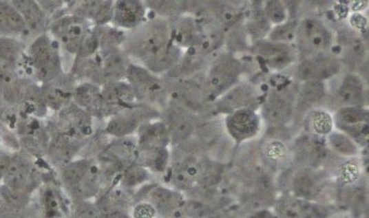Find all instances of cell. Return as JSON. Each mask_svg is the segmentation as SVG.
Here are the masks:
<instances>
[{
    "instance_id": "cell-1",
    "label": "cell",
    "mask_w": 369,
    "mask_h": 218,
    "mask_svg": "<svg viewBox=\"0 0 369 218\" xmlns=\"http://www.w3.org/2000/svg\"><path fill=\"white\" fill-rule=\"evenodd\" d=\"M171 41L170 22L155 17L132 30L123 45L128 56L143 63Z\"/></svg>"
},
{
    "instance_id": "cell-2",
    "label": "cell",
    "mask_w": 369,
    "mask_h": 218,
    "mask_svg": "<svg viewBox=\"0 0 369 218\" xmlns=\"http://www.w3.org/2000/svg\"><path fill=\"white\" fill-rule=\"evenodd\" d=\"M158 117L160 114L156 109L137 104L112 116L106 124L105 132L117 138H125Z\"/></svg>"
},
{
    "instance_id": "cell-3",
    "label": "cell",
    "mask_w": 369,
    "mask_h": 218,
    "mask_svg": "<svg viewBox=\"0 0 369 218\" xmlns=\"http://www.w3.org/2000/svg\"><path fill=\"white\" fill-rule=\"evenodd\" d=\"M126 79L133 88L137 100L150 103L162 100L165 85L158 75L144 67L130 64Z\"/></svg>"
},
{
    "instance_id": "cell-4",
    "label": "cell",
    "mask_w": 369,
    "mask_h": 218,
    "mask_svg": "<svg viewBox=\"0 0 369 218\" xmlns=\"http://www.w3.org/2000/svg\"><path fill=\"white\" fill-rule=\"evenodd\" d=\"M92 28L89 21L73 14L57 21L54 30L68 52L78 54Z\"/></svg>"
},
{
    "instance_id": "cell-5",
    "label": "cell",
    "mask_w": 369,
    "mask_h": 218,
    "mask_svg": "<svg viewBox=\"0 0 369 218\" xmlns=\"http://www.w3.org/2000/svg\"><path fill=\"white\" fill-rule=\"evenodd\" d=\"M94 167L87 160L67 163L61 173V179L66 188L76 197L87 195L96 183Z\"/></svg>"
},
{
    "instance_id": "cell-6",
    "label": "cell",
    "mask_w": 369,
    "mask_h": 218,
    "mask_svg": "<svg viewBox=\"0 0 369 218\" xmlns=\"http://www.w3.org/2000/svg\"><path fill=\"white\" fill-rule=\"evenodd\" d=\"M30 58L38 76L43 81L53 80L60 72L59 53L52 42L45 36L34 43Z\"/></svg>"
},
{
    "instance_id": "cell-7",
    "label": "cell",
    "mask_w": 369,
    "mask_h": 218,
    "mask_svg": "<svg viewBox=\"0 0 369 218\" xmlns=\"http://www.w3.org/2000/svg\"><path fill=\"white\" fill-rule=\"evenodd\" d=\"M171 39L180 49L196 50L204 38L202 27L196 17L180 15L170 21Z\"/></svg>"
},
{
    "instance_id": "cell-8",
    "label": "cell",
    "mask_w": 369,
    "mask_h": 218,
    "mask_svg": "<svg viewBox=\"0 0 369 218\" xmlns=\"http://www.w3.org/2000/svg\"><path fill=\"white\" fill-rule=\"evenodd\" d=\"M162 122L170 135L171 142L175 144L188 141L194 131L191 110L178 104L167 109Z\"/></svg>"
},
{
    "instance_id": "cell-9",
    "label": "cell",
    "mask_w": 369,
    "mask_h": 218,
    "mask_svg": "<svg viewBox=\"0 0 369 218\" xmlns=\"http://www.w3.org/2000/svg\"><path fill=\"white\" fill-rule=\"evenodd\" d=\"M101 95L109 116H113L138 104L133 88L124 80L102 85Z\"/></svg>"
},
{
    "instance_id": "cell-10",
    "label": "cell",
    "mask_w": 369,
    "mask_h": 218,
    "mask_svg": "<svg viewBox=\"0 0 369 218\" xmlns=\"http://www.w3.org/2000/svg\"><path fill=\"white\" fill-rule=\"evenodd\" d=\"M147 9L141 1L114 2L112 22L118 28L132 30L147 21Z\"/></svg>"
},
{
    "instance_id": "cell-11",
    "label": "cell",
    "mask_w": 369,
    "mask_h": 218,
    "mask_svg": "<svg viewBox=\"0 0 369 218\" xmlns=\"http://www.w3.org/2000/svg\"><path fill=\"white\" fill-rule=\"evenodd\" d=\"M39 206L43 218H65L67 213L64 195L52 183L45 184L40 189Z\"/></svg>"
},
{
    "instance_id": "cell-12",
    "label": "cell",
    "mask_w": 369,
    "mask_h": 218,
    "mask_svg": "<svg viewBox=\"0 0 369 218\" xmlns=\"http://www.w3.org/2000/svg\"><path fill=\"white\" fill-rule=\"evenodd\" d=\"M78 104L91 116L107 117L105 106L101 95V87L92 83L81 85L74 91Z\"/></svg>"
},
{
    "instance_id": "cell-13",
    "label": "cell",
    "mask_w": 369,
    "mask_h": 218,
    "mask_svg": "<svg viewBox=\"0 0 369 218\" xmlns=\"http://www.w3.org/2000/svg\"><path fill=\"white\" fill-rule=\"evenodd\" d=\"M138 131V146L145 152L166 148L171 142L170 135L162 121L149 122Z\"/></svg>"
},
{
    "instance_id": "cell-14",
    "label": "cell",
    "mask_w": 369,
    "mask_h": 218,
    "mask_svg": "<svg viewBox=\"0 0 369 218\" xmlns=\"http://www.w3.org/2000/svg\"><path fill=\"white\" fill-rule=\"evenodd\" d=\"M74 6V15L96 25H105L112 21L114 2L82 1Z\"/></svg>"
},
{
    "instance_id": "cell-15",
    "label": "cell",
    "mask_w": 369,
    "mask_h": 218,
    "mask_svg": "<svg viewBox=\"0 0 369 218\" xmlns=\"http://www.w3.org/2000/svg\"><path fill=\"white\" fill-rule=\"evenodd\" d=\"M304 45L313 50H325L330 43L329 34L318 22L309 21L302 28Z\"/></svg>"
},
{
    "instance_id": "cell-16",
    "label": "cell",
    "mask_w": 369,
    "mask_h": 218,
    "mask_svg": "<svg viewBox=\"0 0 369 218\" xmlns=\"http://www.w3.org/2000/svg\"><path fill=\"white\" fill-rule=\"evenodd\" d=\"M26 24L19 12L5 2H0V30L4 32L19 33Z\"/></svg>"
},
{
    "instance_id": "cell-17",
    "label": "cell",
    "mask_w": 369,
    "mask_h": 218,
    "mask_svg": "<svg viewBox=\"0 0 369 218\" xmlns=\"http://www.w3.org/2000/svg\"><path fill=\"white\" fill-rule=\"evenodd\" d=\"M229 128L237 137L249 136L257 128V119L254 114L242 111L231 118Z\"/></svg>"
},
{
    "instance_id": "cell-18",
    "label": "cell",
    "mask_w": 369,
    "mask_h": 218,
    "mask_svg": "<svg viewBox=\"0 0 369 218\" xmlns=\"http://www.w3.org/2000/svg\"><path fill=\"white\" fill-rule=\"evenodd\" d=\"M14 7L21 14L25 23L32 28L41 25L44 15L41 7L34 1H14Z\"/></svg>"
},
{
    "instance_id": "cell-19",
    "label": "cell",
    "mask_w": 369,
    "mask_h": 218,
    "mask_svg": "<svg viewBox=\"0 0 369 218\" xmlns=\"http://www.w3.org/2000/svg\"><path fill=\"white\" fill-rule=\"evenodd\" d=\"M154 206L162 212H172L181 204L180 197L165 188H158L151 194Z\"/></svg>"
},
{
    "instance_id": "cell-20",
    "label": "cell",
    "mask_w": 369,
    "mask_h": 218,
    "mask_svg": "<svg viewBox=\"0 0 369 218\" xmlns=\"http://www.w3.org/2000/svg\"><path fill=\"white\" fill-rule=\"evenodd\" d=\"M335 63L329 61L310 62L305 63L300 69V76L303 79H324L335 73Z\"/></svg>"
},
{
    "instance_id": "cell-21",
    "label": "cell",
    "mask_w": 369,
    "mask_h": 218,
    "mask_svg": "<svg viewBox=\"0 0 369 218\" xmlns=\"http://www.w3.org/2000/svg\"><path fill=\"white\" fill-rule=\"evenodd\" d=\"M21 52V45L13 39L0 38V62L10 64L17 59Z\"/></svg>"
},
{
    "instance_id": "cell-22",
    "label": "cell",
    "mask_w": 369,
    "mask_h": 218,
    "mask_svg": "<svg viewBox=\"0 0 369 218\" xmlns=\"http://www.w3.org/2000/svg\"><path fill=\"white\" fill-rule=\"evenodd\" d=\"M70 218H101V217L96 206L84 201L74 208Z\"/></svg>"
},
{
    "instance_id": "cell-23",
    "label": "cell",
    "mask_w": 369,
    "mask_h": 218,
    "mask_svg": "<svg viewBox=\"0 0 369 218\" xmlns=\"http://www.w3.org/2000/svg\"><path fill=\"white\" fill-rule=\"evenodd\" d=\"M147 177V171L143 167L133 166L127 171L124 183L129 186H134L143 182Z\"/></svg>"
},
{
    "instance_id": "cell-24",
    "label": "cell",
    "mask_w": 369,
    "mask_h": 218,
    "mask_svg": "<svg viewBox=\"0 0 369 218\" xmlns=\"http://www.w3.org/2000/svg\"><path fill=\"white\" fill-rule=\"evenodd\" d=\"M341 96L346 101H358L361 96L360 86L358 83L350 80L349 83H346L341 90Z\"/></svg>"
},
{
    "instance_id": "cell-25",
    "label": "cell",
    "mask_w": 369,
    "mask_h": 218,
    "mask_svg": "<svg viewBox=\"0 0 369 218\" xmlns=\"http://www.w3.org/2000/svg\"><path fill=\"white\" fill-rule=\"evenodd\" d=\"M184 212L193 218H202L208 214L207 208L197 201H189L184 206Z\"/></svg>"
},
{
    "instance_id": "cell-26",
    "label": "cell",
    "mask_w": 369,
    "mask_h": 218,
    "mask_svg": "<svg viewBox=\"0 0 369 218\" xmlns=\"http://www.w3.org/2000/svg\"><path fill=\"white\" fill-rule=\"evenodd\" d=\"M339 116L342 121L346 123H357L364 120L363 113L355 108L344 109Z\"/></svg>"
},
{
    "instance_id": "cell-27",
    "label": "cell",
    "mask_w": 369,
    "mask_h": 218,
    "mask_svg": "<svg viewBox=\"0 0 369 218\" xmlns=\"http://www.w3.org/2000/svg\"><path fill=\"white\" fill-rule=\"evenodd\" d=\"M314 127L319 133H328L331 129V119L328 114H317L314 120Z\"/></svg>"
},
{
    "instance_id": "cell-28",
    "label": "cell",
    "mask_w": 369,
    "mask_h": 218,
    "mask_svg": "<svg viewBox=\"0 0 369 218\" xmlns=\"http://www.w3.org/2000/svg\"><path fill=\"white\" fill-rule=\"evenodd\" d=\"M332 142L334 146L337 147L340 151H345L348 153V151L352 152L353 149V146L349 140L346 137L339 135L334 134L332 137Z\"/></svg>"
},
{
    "instance_id": "cell-29",
    "label": "cell",
    "mask_w": 369,
    "mask_h": 218,
    "mask_svg": "<svg viewBox=\"0 0 369 218\" xmlns=\"http://www.w3.org/2000/svg\"><path fill=\"white\" fill-rule=\"evenodd\" d=\"M268 13L271 19L275 22H280L284 19V12L278 2H271L268 8Z\"/></svg>"
},
{
    "instance_id": "cell-30",
    "label": "cell",
    "mask_w": 369,
    "mask_h": 218,
    "mask_svg": "<svg viewBox=\"0 0 369 218\" xmlns=\"http://www.w3.org/2000/svg\"><path fill=\"white\" fill-rule=\"evenodd\" d=\"M156 215V209L151 206L142 204L134 210L135 218H153Z\"/></svg>"
},
{
    "instance_id": "cell-31",
    "label": "cell",
    "mask_w": 369,
    "mask_h": 218,
    "mask_svg": "<svg viewBox=\"0 0 369 218\" xmlns=\"http://www.w3.org/2000/svg\"><path fill=\"white\" fill-rule=\"evenodd\" d=\"M321 85L317 82H313L306 85L304 91L305 97L308 100H315L321 94Z\"/></svg>"
},
{
    "instance_id": "cell-32",
    "label": "cell",
    "mask_w": 369,
    "mask_h": 218,
    "mask_svg": "<svg viewBox=\"0 0 369 218\" xmlns=\"http://www.w3.org/2000/svg\"><path fill=\"white\" fill-rule=\"evenodd\" d=\"M10 158L5 154H0V182H2L6 175Z\"/></svg>"
},
{
    "instance_id": "cell-33",
    "label": "cell",
    "mask_w": 369,
    "mask_h": 218,
    "mask_svg": "<svg viewBox=\"0 0 369 218\" xmlns=\"http://www.w3.org/2000/svg\"><path fill=\"white\" fill-rule=\"evenodd\" d=\"M290 26L284 25L279 29H277L273 33V36L275 39H285L288 38V36L291 35L290 32Z\"/></svg>"
}]
</instances>
